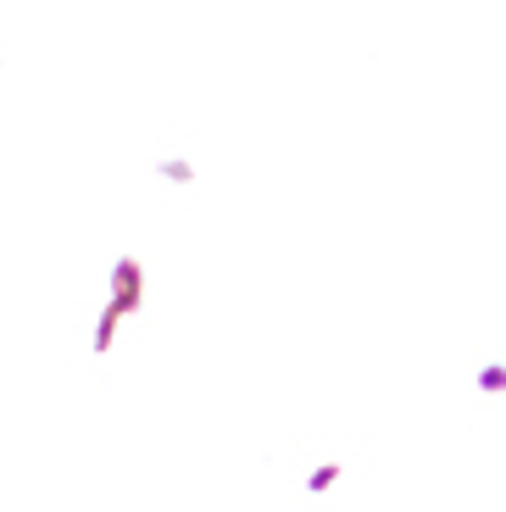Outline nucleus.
<instances>
[{"label": "nucleus", "instance_id": "f257e3e1", "mask_svg": "<svg viewBox=\"0 0 506 512\" xmlns=\"http://www.w3.org/2000/svg\"><path fill=\"white\" fill-rule=\"evenodd\" d=\"M479 384H484V390H506V373L490 368V373H479Z\"/></svg>", "mask_w": 506, "mask_h": 512}]
</instances>
